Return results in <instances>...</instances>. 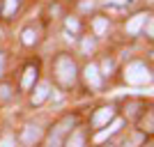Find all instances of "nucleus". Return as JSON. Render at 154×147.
Listing matches in <instances>:
<instances>
[{
  "instance_id": "6",
  "label": "nucleus",
  "mask_w": 154,
  "mask_h": 147,
  "mask_svg": "<svg viewBox=\"0 0 154 147\" xmlns=\"http://www.w3.org/2000/svg\"><path fill=\"white\" fill-rule=\"evenodd\" d=\"M39 138H42V129H39L37 124H28V127L21 131V142L26 147H32Z\"/></svg>"
},
{
  "instance_id": "5",
  "label": "nucleus",
  "mask_w": 154,
  "mask_h": 147,
  "mask_svg": "<svg viewBox=\"0 0 154 147\" xmlns=\"http://www.w3.org/2000/svg\"><path fill=\"white\" fill-rule=\"evenodd\" d=\"M113 117H115V108H113V106H103V108H99L94 113V117H92V127H97V129L106 127Z\"/></svg>"
},
{
  "instance_id": "17",
  "label": "nucleus",
  "mask_w": 154,
  "mask_h": 147,
  "mask_svg": "<svg viewBox=\"0 0 154 147\" xmlns=\"http://www.w3.org/2000/svg\"><path fill=\"white\" fill-rule=\"evenodd\" d=\"M64 28H67V32H78L81 30V23H78V19H71L69 16V19L64 21Z\"/></svg>"
},
{
  "instance_id": "11",
  "label": "nucleus",
  "mask_w": 154,
  "mask_h": 147,
  "mask_svg": "<svg viewBox=\"0 0 154 147\" xmlns=\"http://www.w3.org/2000/svg\"><path fill=\"white\" fill-rule=\"evenodd\" d=\"M108 26H110V21L106 19V16H94V19H92V32H94L97 37L106 35V32H108Z\"/></svg>"
},
{
  "instance_id": "9",
  "label": "nucleus",
  "mask_w": 154,
  "mask_h": 147,
  "mask_svg": "<svg viewBox=\"0 0 154 147\" xmlns=\"http://www.w3.org/2000/svg\"><path fill=\"white\" fill-rule=\"evenodd\" d=\"M37 81V64H28L26 71H23V81H21V87L23 90H30Z\"/></svg>"
},
{
  "instance_id": "2",
  "label": "nucleus",
  "mask_w": 154,
  "mask_h": 147,
  "mask_svg": "<svg viewBox=\"0 0 154 147\" xmlns=\"http://www.w3.org/2000/svg\"><path fill=\"white\" fill-rule=\"evenodd\" d=\"M124 81L129 85H145L152 81V69L140 60H134L124 67Z\"/></svg>"
},
{
  "instance_id": "4",
  "label": "nucleus",
  "mask_w": 154,
  "mask_h": 147,
  "mask_svg": "<svg viewBox=\"0 0 154 147\" xmlns=\"http://www.w3.org/2000/svg\"><path fill=\"white\" fill-rule=\"evenodd\" d=\"M83 78H85V83H88V87H92V90H101V85H103V81H101V71H99V67H97L94 62L85 64Z\"/></svg>"
},
{
  "instance_id": "16",
  "label": "nucleus",
  "mask_w": 154,
  "mask_h": 147,
  "mask_svg": "<svg viewBox=\"0 0 154 147\" xmlns=\"http://www.w3.org/2000/svg\"><path fill=\"white\" fill-rule=\"evenodd\" d=\"M143 142V133H134V136H129L127 140H124L122 147H138Z\"/></svg>"
},
{
  "instance_id": "19",
  "label": "nucleus",
  "mask_w": 154,
  "mask_h": 147,
  "mask_svg": "<svg viewBox=\"0 0 154 147\" xmlns=\"http://www.w3.org/2000/svg\"><path fill=\"white\" fill-rule=\"evenodd\" d=\"M115 69V64H113V60H103L101 62V76H110V71Z\"/></svg>"
},
{
  "instance_id": "23",
  "label": "nucleus",
  "mask_w": 154,
  "mask_h": 147,
  "mask_svg": "<svg viewBox=\"0 0 154 147\" xmlns=\"http://www.w3.org/2000/svg\"><path fill=\"white\" fill-rule=\"evenodd\" d=\"M2 71H5V55L0 53V76H2Z\"/></svg>"
},
{
  "instance_id": "15",
  "label": "nucleus",
  "mask_w": 154,
  "mask_h": 147,
  "mask_svg": "<svg viewBox=\"0 0 154 147\" xmlns=\"http://www.w3.org/2000/svg\"><path fill=\"white\" fill-rule=\"evenodd\" d=\"M94 48H97L94 37H85V39H83V44H81V51H83V55H90Z\"/></svg>"
},
{
  "instance_id": "13",
  "label": "nucleus",
  "mask_w": 154,
  "mask_h": 147,
  "mask_svg": "<svg viewBox=\"0 0 154 147\" xmlns=\"http://www.w3.org/2000/svg\"><path fill=\"white\" fill-rule=\"evenodd\" d=\"M21 41L26 46H35L39 41V30H35V28H26V30L21 32Z\"/></svg>"
},
{
  "instance_id": "21",
  "label": "nucleus",
  "mask_w": 154,
  "mask_h": 147,
  "mask_svg": "<svg viewBox=\"0 0 154 147\" xmlns=\"http://www.w3.org/2000/svg\"><path fill=\"white\" fill-rule=\"evenodd\" d=\"M9 96H12V87H9V85H0V99L7 101Z\"/></svg>"
},
{
  "instance_id": "18",
  "label": "nucleus",
  "mask_w": 154,
  "mask_h": 147,
  "mask_svg": "<svg viewBox=\"0 0 154 147\" xmlns=\"http://www.w3.org/2000/svg\"><path fill=\"white\" fill-rule=\"evenodd\" d=\"M0 147H16V138L12 133H5L0 138Z\"/></svg>"
},
{
  "instance_id": "14",
  "label": "nucleus",
  "mask_w": 154,
  "mask_h": 147,
  "mask_svg": "<svg viewBox=\"0 0 154 147\" xmlns=\"http://www.w3.org/2000/svg\"><path fill=\"white\" fill-rule=\"evenodd\" d=\"M19 7H21V0H5V5H2V16H5V19L14 16V14L19 12Z\"/></svg>"
},
{
  "instance_id": "20",
  "label": "nucleus",
  "mask_w": 154,
  "mask_h": 147,
  "mask_svg": "<svg viewBox=\"0 0 154 147\" xmlns=\"http://www.w3.org/2000/svg\"><path fill=\"white\" fill-rule=\"evenodd\" d=\"M138 108H140V103H138V101H131V103H127V115H129V117H134L136 113H138Z\"/></svg>"
},
{
  "instance_id": "12",
  "label": "nucleus",
  "mask_w": 154,
  "mask_h": 147,
  "mask_svg": "<svg viewBox=\"0 0 154 147\" xmlns=\"http://www.w3.org/2000/svg\"><path fill=\"white\" fill-rule=\"evenodd\" d=\"M64 147H85V133L81 131V129H76V131H71V136L67 138V142H62Z\"/></svg>"
},
{
  "instance_id": "7",
  "label": "nucleus",
  "mask_w": 154,
  "mask_h": 147,
  "mask_svg": "<svg viewBox=\"0 0 154 147\" xmlns=\"http://www.w3.org/2000/svg\"><path fill=\"white\" fill-rule=\"evenodd\" d=\"M149 16V12H140V14H136V16H131V19L127 21V26H124V30H127V35H138V32L145 28V19Z\"/></svg>"
},
{
  "instance_id": "8",
  "label": "nucleus",
  "mask_w": 154,
  "mask_h": 147,
  "mask_svg": "<svg viewBox=\"0 0 154 147\" xmlns=\"http://www.w3.org/2000/svg\"><path fill=\"white\" fill-rule=\"evenodd\" d=\"M51 96V85L48 83H39L32 92V106H39V103H44L46 99Z\"/></svg>"
},
{
  "instance_id": "22",
  "label": "nucleus",
  "mask_w": 154,
  "mask_h": 147,
  "mask_svg": "<svg viewBox=\"0 0 154 147\" xmlns=\"http://www.w3.org/2000/svg\"><path fill=\"white\" fill-rule=\"evenodd\" d=\"M92 7H94V2H92V0H90V2H88V0H83V2H81V9H83V12H90Z\"/></svg>"
},
{
  "instance_id": "1",
  "label": "nucleus",
  "mask_w": 154,
  "mask_h": 147,
  "mask_svg": "<svg viewBox=\"0 0 154 147\" xmlns=\"http://www.w3.org/2000/svg\"><path fill=\"white\" fill-rule=\"evenodd\" d=\"M55 78L62 87H71L76 83V62L71 60V55L62 53L55 60Z\"/></svg>"
},
{
  "instance_id": "24",
  "label": "nucleus",
  "mask_w": 154,
  "mask_h": 147,
  "mask_svg": "<svg viewBox=\"0 0 154 147\" xmlns=\"http://www.w3.org/2000/svg\"><path fill=\"white\" fill-rule=\"evenodd\" d=\"M127 2H129V5H131V2H136V0H127Z\"/></svg>"
},
{
  "instance_id": "25",
  "label": "nucleus",
  "mask_w": 154,
  "mask_h": 147,
  "mask_svg": "<svg viewBox=\"0 0 154 147\" xmlns=\"http://www.w3.org/2000/svg\"><path fill=\"white\" fill-rule=\"evenodd\" d=\"M108 147H110V145H108Z\"/></svg>"
},
{
  "instance_id": "10",
  "label": "nucleus",
  "mask_w": 154,
  "mask_h": 147,
  "mask_svg": "<svg viewBox=\"0 0 154 147\" xmlns=\"http://www.w3.org/2000/svg\"><path fill=\"white\" fill-rule=\"evenodd\" d=\"M120 129H122V120H115V117H113V122H110V127H106L103 131H99V133L94 136V140H97V142H101V140H106L108 136L117 133Z\"/></svg>"
},
{
  "instance_id": "3",
  "label": "nucleus",
  "mask_w": 154,
  "mask_h": 147,
  "mask_svg": "<svg viewBox=\"0 0 154 147\" xmlns=\"http://www.w3.org/2000/svg\"><path fill=\"white\" fill-rule=\"evenodd\" d=\"M74 117L71 115H67L64 120H60L55 127H53V131H51V136H48V140H46V145L44 147H62V142H64V136L69 133L71 129H74Z\"/></svg>"
}]
</instances>
